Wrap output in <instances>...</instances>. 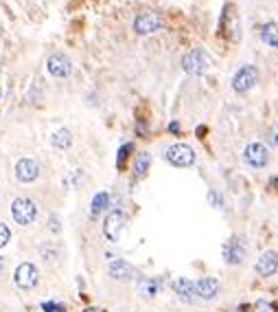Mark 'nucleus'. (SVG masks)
Here are the masks:
<instances>
[{"instance_id": "nucleus-1", "label": "nucleus", "mask_w": 278, "mask_h": 312, "mask_svg": "<svg viewBox=\"0 0 278 312\" xmlns=\"http://www.w3.org/2000/svg\"><path fill=\"white\" fill-rule=\"evenodd\" d=\"M210 66V57L204 49H191L182 55V70L186 75H204Z\"/></svg>"}, {"instance_id": "nucleus-2", "label": "nucleus", "mask_w": 278, "mask_h": 312, "mask_svg": "<svg viewBox=\"0 0 278 312\" xmlns=\"http://www.w3.org/2000/svg\"><path fill=\"white\" fill-rule=\"evenodd\" d=\"M11 218L20 226L33 224L35 218H38V205H35L31 198H16L14 205H11Z\"/></svg>"}, {"instance_id": "nucleus-3", "label": "nucleus", "mask_w": 278, "mask_h": 312, "mask_svg": "<svg viewBox=\"0 0 278 312\" xmlns=\"http://www.w3.org/2000/svg\"><path fill=\"white\" fill-rule=\"evenodd\" d=\"M219 35L228 40H237L239 38V16L232 3H226L221 9V18H219Z\"/></svg>"}, {"instance_id": "nucleus-4", "label": "nucleus", "mask_w": 278, "mask_h": 312, "mask_svg": "<svg viewBox=\"0 0 278 312\" xmlns=\"http://www.w3.org/2000/svg\"><path fill=\"white\" fill-rule=\"evenodd\" d=\"M125 224H127V213L120 211V209H114L105 215V222H103V236L110 240V242H118L120 240V233H123Z\"/></svg>"}, {"instance_id": "nucleus-5", "label": "nucleus", "mask_w": 278, "mask_h": 312, "mask_svg": "<svg viewBox=\"0 0 278 312\" xmlns=\"http://www.w3.org/2000/svg\"><path fill=\"white\" fill-rule=\"evenodd\" d=\"M167 163H171L173 167H189L195 163V149L191 145H186V143H175L167 149L165 154Z\"/></svg>"}, {"instance_id": "nucleus-6", "label": "nucleus", "mask_w": 278, "mask_h": 312, "mask_svg": "<svg viewBox=\"0 0 278 312\" xmlns=\"http://www.w3.org/2000/svg\"><path fill=\"white\" fill-rule=\"evenodd\" d=\"M221 253H223V260H226V264H230V266H239V264H243L245 257H247V247H245L243 238L232 236L226 244H223Z\"/></svg>"}, {"instance_id": "nucleus-7", "label": "nucleus", "mask_w": 278, "mask_h": 312, "mask_svg": "<svg viewBox=\"0 0 278 312\" xmlns=\"http://www.w3.org/2000/svg\"><path fill=\"white\" fill-rule=\"evenodd\" d=\"M258 82V70L256 66L245 64L234 73L232 77V91L234 93H247L250 88H254V84Z\"/></svg>"}, {"instance_id": "nucleus-8", "label": "nucleus", "mask_w": 278, "mask_h": 312, "mask_svg": "<svg viewBox=\"0 0 278 312\" xmlns=\"http://www.w3.org/2000/svg\"><path fill=\"white\" fill-rule=\"evenodd\" d=\"M14 281H16L18 288H22V290H31V288L38 286L40 273H38V268H35V264L22 262L20 266L16 268V273H14Z\"/></svg>"}, {"instance_id": "nucleus-9", "label": "nucleus", "mask_w": 278, "mask_h": 312, "mask_svg": "<svg viewBox=\"0 0 278 312\" xmlns=\"http://www.w3.org/2000/svg\"><path fill=\"white\" fill-rule=\"evenodd\" d=\"M243 159L250 167H254V170H263V167L269 163V149L265 147L263 143L252 141V143H247V147L243 149Z\"/></svg>"}, {"instance_id": "nucleus-10", "label": "nucleus", "mask_w": 278, "mask_h": 312, "mask_svg": "<svg viewBox=\"0 0 278 312\" xmlns=\"http://www.w3.org/2000/svg\"><path fill=\"white\" fill-rule=\"evenodd\" d=\"M162 27V18L158 14H154V11H143V14H138L134 18V33L138 35H149V33H156L158 29Z\"/></svg>"}, {"instance_id": "nucleus-11", "label": "nucleus", "mask_w": 278, "mask_h": 312, "mask_svg": "<svg viewBox=\"0 0 278 312\" xmlns=\"http://www.w3.org/2000/svg\"><path fill=\"white\" fill-rule=\"evenodd\" d=\"M221 292V284L215 277H202L195 281V295L197 301H213V299Z\"/></svg>"}, {"instance_id": "nucleus-12", "label": "nucleus", "mask_w": 278, "mask_h": 312, "mask_svg": "<svg viewBox=\"0 0 278 312\" xmlns=\"http://www.w3.org/2000/svg\"><path fill=\"white\" fill-rule=\"evenodd\" d=\"M46 68L53 77H59V80H62V77H68L72 73V62L64 55V53H53L46 62Z\"/></svg>"}, {"instance_id": "nucleus-13", "label": "nucleus", "mask_w": 278, "mask_h": 312, "mask_svg": "<svg viewBox=\"0 0 278 312\" xmlns=\"http://www.w3.org/2000/svg\"><path fill=\"white\" fill-rule=\"evenodd\" d=\"M107 273H110V277L116 279V281H129V279L136 277V268L131 266L129 262L120 260V257H116V260H112L107 264Z\"/></svg>"}, {"instance_id": "nucleus-14", "label": "nucleus", "mask_w": 278, "mask_h": 312, "mask_svg": "<svg viewBox=\"0 0 278 312\" xmlns=\"http://www.w3.org/2000/svg\"><path fill=\"white\" fill-rule=\"evenodd\" d=\"M173 292L178 295L180 301L184 303H195L197 301V295H195V281L189 279V277H178L171 284Z\"/></svg>"}, {"instance_id": "nucleus-15", "label": "nucleus", "mask_w": 278, "mask_h": 312, "mask_svg": "<svg viewBox=\"0 0 278 312\" xmlns=\"http://www.w3.org/2000/svg\"><path fill=\"white\" fill-rule=\"evenodd\" d=\"M40 176V165L33 159H20L16 163V178L20 183H33Z\"/></svg>"}, {"instance_id": "nucleus-16", "label": "nucleus", "mask_w": 278, "mask_h": 312, "mask_svg": "<svg viewBox=\"0 0 278 312\" xmlns=\"http://www.w3.org/2000/svg\"><path fill=\"white\" fill-rule=\"evenodd\" d=\"M254 271L261 275V277H271V275L278 271V253H274V251H265V253L256 260Z\"/></svg>"}, {"instance_id": "nucleus-17", "label": "nucleus", "mask_w": 278, "mask_h": 312, "mask_svg": "<svg viewBox=\"0 0 278 312\" xmlns=\"http://www.w3.org/2000/svg\"><path fill=\"white\" fill-rule=\"evenodd\" d=\"M160 290H162V279H158V277H143L138 281V292L147 299L156 297Z\"/></svg>"}, {"instance_id": "nucleus-18", "label": "nucleus", "mask_w": 278, "mask_h": 312, "mask_svg": "<svg viewBox=\"0 0 278 312\" xmlns=\"http://www.w3.org/2000/svg\"><path fill=\"white\" fill-rule=\"evenodd\" d=\"M149 167H151V154L149 152H141L134 159V176L141 181V178L147 176V172H149Z\"/></svg>"}, {"instance_id": "nucleus-19", "label": "nucleus", "mask_w": 278, "mask_h": 312, "mask_svg": "<svg viewBox=\"0 0 278 312\" xmlns=\"http://www.w3.org/2000/svg\"><path fill=\"white\" fill-rule=\"evenodd\" d=\"M261 40L271 49H278V22H267L261 29Z\"/></svg>"}, {"instance_id": "nucleus-20", "label": "nucleus", "mask_w": 278, "mask_h": 312, "mask_svg": "<svg viewBox=\"0 0 278 312\" xmlns=\"http://www.w3.org/2000/svg\"><path fill=\"white\" fill-rule=\"evenodd\" d=\"M110 207V194H107V191H99V194H96L94 198H92V205H90V213L94 215H99V213H103L105 209Z\"/></svg>"}, {"instance_id": "nucleus-21", "label": "nucleus", "mask_w": 278, "mask_h": 312, "mask_svg": "<svg viewBox=\"0 0 278 312\" xmlns=\"http://www.w3.org/2000/svg\"><path fill=\"white\" fill-rule=\"evenodd\" d=\"M51 143H53V145H55V147H59V149L70 147V145H72V134H70V130H66V128L57 130L55 134H53Z\"/></svg>"}, {"instance_id": "nucleus-22", "label": "nucleus", "mask_w": 278, "mask_h": 312, "mask_svg": "<svg viewBox=\"0 0 278 312\" xmlns=\"http://www.w3.org/2000/svg\"><path fill=\"white\" fill-rule=\"evenodd\" d=\"M131 152H134V143H125V145H120L118 154H116V170H125V163H127Z\"/></svg>"}, {"instance_id": "nucleus-23", "label": "nucleus", "mask_w": 278, "mask_h": 312, "mask_svg": "<svg viewBox=\"0 0 278 312\" xmlns=\"http://www.w3.org/2000/svg\"><path fill=\"white\" fill-rule=\"evenodd\" d=\"M208 202L215 209H223V196H219V191H215V189L208 191Z\"/></svg>"}, {"instance_id": "nucleus-24", "label": "nucleus", "mask_w": 278, "mask_h": 312, "mask_svg": "<svg viewBox=\"0 0 278 312\" xmlns=\"http://www.w3.org/2000/svg\"><path fill=\"white\" fill-rule=\"evenodd\" d=\"M9 240H11V231H9V226L0 222V249H3V247H7V242H9Z\"/></svg>"}, {"instance_id": "nucleus-25", "label": "nucleus", "mask_w": 278, "mask_h": 312, "mask_svg": "<svg viewBox=\"0 0 278 312\" xmlns=\"http://www.w3.org/2000/svg\"><path fill=\"white\" fill-rule=\"evenodd\" d=\"M42 310H44V312H64V305L55 303V301H44V303H42Z\"/></svg>"}, {"instance_id": "nucleus-26", "label": "nucleus", "mask_w": 278, "mask_h": 312, "mask_svg": "<svg viewBox=\"0 0 278 312\" xmlns=\"http://www.w3.org/2000/svg\"><path fill=\"white\" fill-rule=\"evenodd\" d=\"M269 145H274V147H278V123L274 125V128L269 130Z\"/></svg>"}, {"instance_id": "nucleus-27", "label": "nucleus", "mask_w": 278, "mask_h": 312, "mask_svg": "<svg viewBox=\"0 0 278 312\" xmlns=\"http://www.w3.org/2000/svg\"><path fill=\"white\" fill-rule=\"evenodd\" d=\"M48 229L55 231V233H59V229H62V226H59V220L55 218V215H51V220H48Z\"/></svg>"}, {"instance_id": "nucleus-28", "label": "nucleus", "mask_w": 278, "mask_h": 312, "mask_svg": "<svg viewBox=\"0 0 278 312\" xmlns=\"http://www.w3.org/2000/svg\"><path fill=\"white\" fill-rule=\"evenodd\" d=\"M256 310L258 312H271V305L267 301H263V299H258V301H256Z\"/></svg>"}, {"instance_id": "nucleus-29", "label": "nucleus", "mask_w": 278, "mask_h": 312, "mask_svg": "<svg viewBox=\"0 0 278 312\" xmlns=\"http://www.w3.org/2000/svg\"><path fill=\"white\" fill-rule=\"evenodd\" d=\"M169 130H171L173 134H178V132H180V123H178V121H173L171 125H169Z\"/></svg>"}, {"instance_id": "nucleus-30", "label": "nucleus", "mask_w": 278, "mask_h": 312, "mask_svg": "<svg viewBox=\"0 0 278 312\" xmlns=\"http://www.w3.org/2000/svg\"><path fill=\"white\" fill-rule=\"evenodd\" d=\"M83 312H101V310H99V308H86Z\"/></svg>"}, {"instance_id": "nucleus-31", "label": "nucleus", "mask_w": 278, "mask_h": 312, "mask_svg": "<svg viewBox=\"0 0 278 312\" xmlns=\"http://www.w3.org/2000/svg\"><path fill=\"white\" fill-rule=\"evenodd\" d=\"M3 268H5V260H3V255H0V273H3Z\"/></svg>"}]
</instances>
